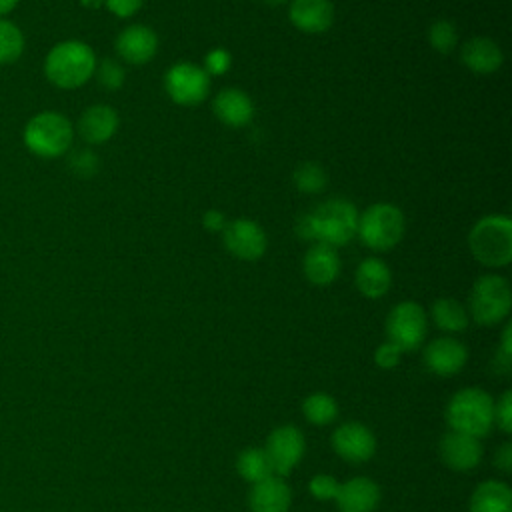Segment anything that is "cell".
I'll list each match as a JSON object with an SVG mask.
<instances>
[{"instance_id":"cell-13","label":"cell","mask_w":512,"mask_h":512,"mask_svg":"<svg viewBox=\"0 0 512 512\" xmlns=\"http://www.w3.org/2000/svg\"><path fill=\"white\" fill-rule=\"evenodd\" d=\"M466 360H468L466 346L452 336H440L424 348V364L430 372L438 376L458 374L464 368Z\"/></svg>"},{"instance_id":"cell-17","label":"cell","mask_w":512,"mask_h":512,"mask_svg":"<svg viewBox=\"0 0 512 512\" xmlns=\"http://www.w3.org/2000/svg\"><path fill=\"white\" fill-rule=\"evenodd\" d=\"M334 500L340 512H374L380 502V488L366 476L350 478L340 484Z\"/></svg>"},{"instance_id":"cell-36","label":"cell","mask_w":512,"mask_h":512,"mask_svg":"<svg viewBox=\"0 0 512 512\" xmlns=\"http://www.w3.org/2000/svg\"><path fill=\"white\" fill-rule=\"evenodd\" d=\"M400 356H402V352H400L398 346H394L392 342H384V344H380V346L376 348V352H374V362H376L380 368L390 370V368H394V366L400 362Z\"/></svg>"},{"instance_id":"cell-32","label":"cell","mask_w":512,"mask_h":512,"mask_svg":"<svg viewBox=\"0 0 512 512\" xmlns=\"http://www.w3.org/2000/svg\"><path fill=\"white\" fill-rule=\"evenodd\" d=\"M94 74L98 78V84L104 90H118V88H122V84L126 80V72H124L122 64L112 58H104V60L96 62Z\"/></svg>"},{"instance_id":"cell-26","label":"cell","mask_w":512,"mask_h":512,"mask_svg":"<svg viewBox=\"0 0 512 512\" xmlns=\"http://www.w3.org/2000/svg\"><path fill=\"white\" fill-rule=\"evenodd\" d=\"M26 50V38L22 28L10 18H0V66L14 64Z\"/></svg>"},{"instance_id":"cell-33","label":"cell","mask_w":512,"mask_h":512,"mask_svg":"<svg viewBox=\"0 0 512 512\" xmlns=\"http://www.w3.org/2000/svg\"><path fill=\"white\" fill-rule=\"evenodd\" d=\"M340 482L330 474H316L310 478L308 490L316 500H334L338 494Z\"/></svg>"},{"instance_id":"cell-8","label":"cell","mask_w":512,"mask_h":512,"mask_svg":"<svg viewBox=\"0 0 512 512\" xmlns=\"http://www.w3.org/2000/svg\"><path fill=\"white\" fill-rule=\"evenodd\" d=\"M426 330L428 320L424 308L410 300L396 304L386 318L388 342L398 346L400 352L416 350L424 342Z\"/></svg>"},{"instance_id":"cell-2","label":"cell","mask_w":512,"mask_h":512,"mask_svg":"<svg viewBox=\"0 0 512 512\" xmlns=\"http://www.w3.org/2000/svg\"><path fill=\"white\" fill-rule=\"evenodd\" d=\"M42 68L52 86L74 90L94 76L96 54L82 40H62L48 50Z\"/></svg>"},{"instance_id":"cell-41","label":"cell","mask_w":512,"mask_h":512,"mask_svg":"<svg viewBox=\"0 0 512 512\" xmlns=\"http://www.w3.org/2000/svg\"><path fill=\"white\" fill-rule=\"evenodd\" d=\"M80 4H82L84 8H88V10H96V8L104 6V0H80Z\"/></svg>"},{"instance_id":"cell-27","label":"cell","mask_w":512,"mask_h":512,"mask_svg":"<svg viewBox=\"0 0 512 512\" xmlns=\"http://www.w3.org/2000/svg\"><path fill=\"white\" fill-rule=\"evenodd\" d=\"M236 470L250 484H256V482H260L268 476H274L264 448H246V450H242L238 460H236Z\"/></svg>"},{"instance_id":"cell-28","label":"cell","mask_w":512,"mask_h":512,"mask_svg":"<svg viewBox=\"0 0 512 512\" xmlns=\"http://www.w3.org/2000/svg\"><path fill=\"white\" fill-rule=\"evenodd\" d=\"M302 412L308 422L316 426H324L338 416V404L330 394L314 392L302 402Z\"/></svg>"},{"instance_id":"cell-30","label":"cell","mask_w":512,"mask_h":512,"mask_svg":"<svg viewBox=\"0 0 512 512\" xmlns=\"http://www.w3.org/2000/svg\"><path fill=\"white\" fill-rule=\"evenodd\" d=\"M428 42L440 54H450L458 44V30L450 20H436L428 28Z\"/></svg>"},{"instance_id":"cell-21","label":"cell","mask_w":512,"mask_h":512,"mask_svg":"<svg viewBox=\"0 0 512 512\" xmlns=\"http://www.w3.org/2000/svg\"><path fill=\"white\" fill-rule=\"evenodd\" d=\"M304 276L316 286L332 284L340 274V256L332 246L314 244L302 260Z\"/></svg>"},{"instance_id":"cell-3","label":"cell","mask_w":512,"mask_h":512,"mask_svg":"<svg viewBox=\"0 0 512 512\" xmlns=\"http://www.w3.org/2000/svg\"><path fill=\"white\" fill-rule=\"evenodd\" d=\"M72 140L74 126L70 118L56 110H42L30 116L22 130L24 146L44 160L66 156L72 148Z\"/></svg>"},{"instance_id":"cell-39","label":"cell","mask_w":512,"mask_h":512,"mask_svg":"<svg viewBox=\"0 0 512 512\" xmlns=\"http://www.w3.org/2000/svg\"><path fill=\"white\" fill-rule=\"evenodd\" d=\"M494 466L500 468L502 472H510L512 470V444H502L494 456Z\"/></svg>"},{"instance_id":"cell-42","label":"cell","mask_w":512,"mask_h":512,"mask_svg":"<svg viewBox=\"0 0 512 512\" xmlns=\"http://www.w3.org/2000/svg\"><path fill=\"white\" fill-rule=\"evenodd\" d=\"M264 4H268V6H280V4H284L286 0H262Z\"/></svg>"},{"instance_id":"cell-25","label":"cell","mask_w":512,"mask_h":512,"mask_svg":"<svg viewBox=\"0 0 512 512\" xmlns=\"http://www.w3.org/2000/svg\"><path fill=\"white\" fill-rule=\"evenodd\" d=\"M432 318L444 332H462L468 326V312L454 298H438L432 304Z\"/></svg>"},{"instance_id":"cell-5","label":"cell","mask_w":512,"mask_h":512,"mask_svg":"<svg viewBox=\"0 0 512 512\" xmlns=\"http://www.w3.org/2000/svg\"><path fill=\"white\" fill-rule=\"evenodd\" d=\"M446 422L452 430L474 438L486 436L494 426V400L480 388L458 390L446 406Z\"/></svg>"},{"instance_id":"cell-9","label":"cell","mask_w":512,"mask_h":512,"mask_svg":"<svg viewBox=\"0 0 512 512\" xmlns=\"http://www.w3.org/2000/svg\"><path fill=\"white\" fill-rule=\"evenodd\" d=\"M164 88L176 104L196 106L208 96L210 76L202 66L180 62L168 68L164 76Z\"/></svg>"},{"instance_id":"cell-31","label":"cell","mask_w":512,"mask_h":512,"mask_svg":"<svg viewBox=\"0 0 512 512\" xmlns=\"http://www.w3.org/2000/svg\"><path fill=\"white\" fill-rule=\"evenodd\" d=\"M68 168L72 174L80 178H90L98 172L100 168V158L90 150V148H78V150H68Z\"/></svg>"},{"instance_id":"cell-34","label":"cell","mask_w":512,"mask_h":512,"mask_svg":"<svg viewBox=\"0 0 512 512\" xmlns=\"http://www.w3.org/2000/svg\"><path fill=\"white\" fill-rule=\"evenodd\" d=\"M494 422L504 432H512V392L506 390L500 400L494 404Z\"/></svg>"},{"instance_id":"cell-37","label":"cell","mask_w":512,"mask_h":512,"mask_svg":"<svg viewBox=\"0 0 512 512\" xmlns=\"http://www.w3.org/2000/svg\"><path fill=\"white\" fill-rule=\"evenodd\" d=\"M144 0H104V6L118 18L134 16Z\"/></svg>"},{"instance_id":"cell-23","label":"cell","mask_w":512,"mask_h":512,"mask_svg":"<svg viewBox=\"0 0 512 512\" xmlns=\"http://www.w3.org/2000/svg\"><path fill=\"white\" fill-rule=\"evenodd\" d=\"M468 512H512V490L500 480H486L470 496Z\"/></svg>"},{"instance_id":"cell-10","label":"cell","mask_w":512,"mask_h":512,"mask_svg":"<svg viewBox=\"0 0 512 512\" xmlns=\"http://www.w3.org/2000/svg\"><path fill=\"white\" fill-rule=\"evenodd\" d=\"M264 452L270 460L272 472L276 476H286L296 468L304 454V436L292 424L278 426L276 430L270 432Z\"/></svg>"},{"instance_id":"cell-12","label":"cell","mask_w":512,"mask_h":512,"mask_svg":"<svg viewBox=\"0 0 512 512\" xmlns=\"http://www.w3.org/2000/svg\"><path fill=\"white\" fill-rule=\"evenodd\" d=\"M332 448L334 452L352 464H360L366 462L374 456L376 452V438L372 434V430L360 422H346L342 426H338L332 432Z\"/></svg>"},{"instance_id":"cell-35","label":"cell","mask_w":512,"mask_h":512,"mask_svg":"<svg viewBox=\"0 0 512 512\" xmlns=\"http://www.w3.org/2000/svg\"><path fill=\"white\" fill-rule=\"evenodd\" d=\"M230 64H232V56L224 48H214L204 58V70L208 72V76L210 74H224V72H228Z\"/></svg>"},{"instance_id":"cell-19","label":"cell","mask_w":512,"mask_h":512,"mask_svg":"<svg viewBox=\"0 0 512 512\" xmlns=\"http://www.w3.org/2000/svg\"><path fill=\"white\" fill-rule=\"evenodd\" d=\"M288 14L292 24L308 34L326 32L334 22V6L330 0H292Z\"/></svg>"},{"instance_id":"cell-1","label":"cell","mask_w":512,"mask_h":512,"mask_svg":"<svg viewBox=\"0 0 512 512\" xmlns=\"http://www.w3.org/2000/svg\"><path fill=\"white\" fill-rule=\"evenodd\" d=\"M356 226L358 212L354 204L344 198H330L298 218L296 234L302 240L334 248L348 244L356 234Z\"/></svg>"},{"instance_id":"cell-38","label":"cell","mask_w":512,"mask_h":512,"mask_svg":"<svg viewBox=\"0 0 512 512\" xmlns=\"http://www.w3.org/2000/svg\"><path fill=\"white\" fill-rule=\"evenodd\" d=\"M202 224H204V228L210 230V232H222L224 226H226V218H224V214L218 212V210H208V212H204V216H202Z\"/></svg>"},{"instance_id":"cell-7","label":"cell","mask_w":512,"mask_h":512,"mask_svg":"<svg viewBox=\"0 0 512 512\" xmlns=\"http://www.w3.org/2000/svg\"><path fill=\"white\" fill-rule=\"evenodd\" d=\"M512 306V292L502 276H480L470 292V314L482 326L502 322Z\"/></svg>"},{"instance_id":"cell-24","label":"cell","mask_w":512,"mask_h":512,"mask_svg":"<svg viewBox=\"0 0 512 512\" xmlns=\"http://www.w3.org/2000/svg\"><path fill=\"white\" fill-rule=\"evenodd\" d=\"M392 272L380 258H366L356 268V286L366 298H380L390 290Z\"/></svg>"},{"instance_id":"cell-18","label":"cell","mask_w":512,"mask_h":512,"mask_svg":"<svg viewBox=\"0 0 512 512\" xmlns=\"http://www.w3.org/2000/svg\"><path fill=\"white\" fill-rule=\"evenodd\" d=\"M292 490L280 476H268L252 484L248 494L250 512H288Z\"/></svg>"},{"instance_id":"cell-22","label":"cell","mask_w":512,"mask_h":512,"mask_svg":"<svg viewBox=\"0 0 512 512\" xmlns=\"http://www.w3.org/2000/svg\"><path fill=\"white\" fill-rule=\"evenodd\" d=\"M212 106H214L216 118L222 124L232 126V128L246 126L254 114L250 96L238 88H224L222 92H218Z\"/></svg>"},{"instance_id":"cell-11","label":"cell","mask_w":512,"mask_h":512,"mask_svg":"<svg viewBox=\"0 0 512 512\" xmlns=\"http://www.w3.org/2000/svg\"><path fill=\"white\" fill-rule=\"evenodd\" d=\"M222 238L226 250L240 260H258L266 252V234L262 226L248 218L226 222Z\"/></svg>"},{"instance_id":"cell-14","label":"cell","mask_w":512,"mask_h":512,"mask_svg":"<svg viewBox=\"0 0 512 512\" xmlns=\"http://www.w3.org/2000/svg\"><path fill=\"white\" fill-rule=\"evenodd\" d=\"M440 456L444 464L452 470L466 472L478 466L482 458V444L480 438H474L470 434H462L456 430L446 432L440 438Z\"/></svg>"},{"instance_id":"cell-15","label":"cell","mask_w":512,"mask_h":512,"mask_svg":"<svg viewBox=\"0 0 512 512\" xmlns=\"http://www.w3.org/2000/svg\"><path fill=\"white\" fill-rule=\"evenodd\" d=\"M118 124H120V118L112 106L92 104L80 114L76 130L84 142L104 144L116 134Z\"/></svg>"},{"instance_id":"cell-40","label":"cell","mask_w":512,"mask_h":512,"mask_svg":"<svg viewBox=\"0 0 512 512\" xmlns=\"http://www.w3.org/2000/svg\"><path fill=\"white\" fill-rule=\"evenodd\" d=\"M18 4L20 0H0V18H8Z\"/></svg>"},{"instance_id":"cell-29","label":"cell","mask_w":512,"mask_h":512,"mask_svg":"<svg viewBox=\"0 0 512 512\" xmlns=\"http://www.w3.org/2000/svg\"><path fill=\"white\" fill-rule=\"evenodd\" d=\"M294 184L300 192H306V194H316V192H322L328 184V174L326 170L318 164V162H302L296 166L294 174Z\"/></svg>"},{"instance_id":"cell-16","label":"cell","mask_w":512,"mask_h":512,"mask_svg":"<svg viewBox=\"0 0 512 512\" xmlns=\"http://www.w3.org/2000/svg\"><path fill=\"white\" fill-rule=\"evenodd\" d=\"M158 50V36L142 24L124 28L116 38V52L130 64H146Z\"/></svg>"},{"instance_id":"cell-20","label":"cell","mask_w":512,"mask_h":512,"mask_svg":"<svg viewBox=\"0 0 512 512\" xmlns=\"http://www.w3.org/2000/svg\"><path fill=\"white\" fill-rule=\"evenodd\" d=\"M460 60L468 70L476 74H492L502 66L504 54L492 38L474 36L464 42L460 50Z\"/></svg>"},{"instance_id":"cell-6","label":"cell","mask_w":512,"mask_h":512,"mask_svg":"<svg viewBox=\"0 0 512 512\" xmlns=\"http://www.w3.org/2000/svg\"><path fill=\"white\" fill-rule=\"evenodd\" d=\"M404 230V214L394 204H372L364 214H358L356 234L376 252L394 248L402 240Z\"/></svg>"},{"instance_id":"cell-4","label":"cell","mask_w":512,"mask_h":512,"mask_svg":"<svg viewBox=\"0 0 512 512\" xmlns=\"http://www.w3.org/2000/svg\"><path fill=\"white\" fill-rule=\"evenodd\" d=\"M468 246L472 256L490 268H502L512 260V220L504 214L480 218L470 234Z\"/></svg>"}]
</instances>
